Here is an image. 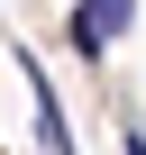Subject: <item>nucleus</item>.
<instances>
[{
	"label": "nucleus",
	"mask_w": 146,
	"mask_h": 155,
	"mask_svg": "<svg viewBox=\"0 0 146 155\" xmlns=\"http://www.w3.org/2000/svg\"><path fill=\"white\" fill-rule=\"evenodd\" d=\"M128 18H137V0H73V55L101 64V55L128 37Z\"/></svg>",
	"instance_id": "nucleus-1"
},
{
	"label": "nucleus",
	"mask_w": 146,
	"mask_h": 155,
	"mask_svg": "<svg viewBox=\"0 0 146 155\" xmlns=\"http://www.w3.org/2000/svg\"><path fill=\"white\" fill-rule=\"evenodd\" d=\"M18 73H28V101H37V137H46V155H82L73 128H64V101H55V82H46V64L28 55V37H18Z\"/></svg>",
	"instance_id": "nucleus-2"
},
{
	"label": "nucleus",
	"mask_w": 146,
	"mask_h": 155,
	"mask_svg": "<svg viewBox=\"0 0 146 155\" xmlns=\"http://www.w3.org/2000/svg\"><path fill=\"white\" fill-rule=\"evenodd\" d=\"M119 155H146V128H137V119L119 128Z\"/></svg>",
	"instance_id": "nucleus-3"
}]
</instances>
